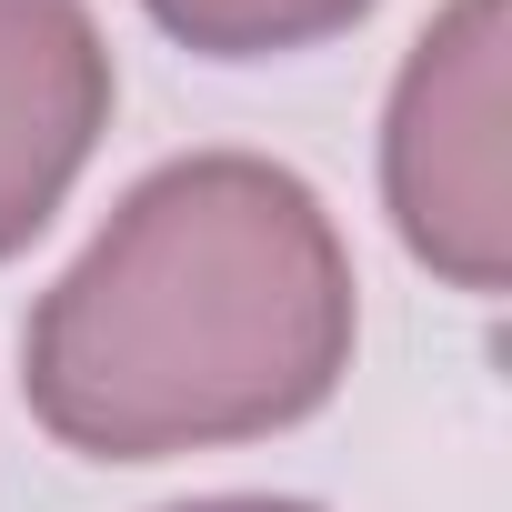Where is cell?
<instances>
[{
	"label": "cell",
	"instance_id": "obj_5",
	"mask_svg": "<svg viewBox=\"0 0 512 512\" xmlns=\"http://www.w3.org/2000/svg\"><path fill=\"white\" fill-rule=\"evenodd\" d=\"M161 512H322V502H292V492H201V502H161Z\"/></svg>",
	"mask_w": 512,
	"mask_h": 512
},
{
	"label": "cell",
	"instance_id": "obj_2",
	"mask_svg": "<svg viewBox=\"0 0 512 512\" xmlns=\"http://www.w3.org/2000/svg\"><path fill=\"white\" fill-rule=\"evenodd\" d=\"M382 211L402 251L502 302L512 282V0H442L382 101Z\"/></svg>",
	"mask_w": 512,
	"mask_h": 512
},
{
	"label": "cell",
	"instance_id": "obj_4",
	"mask_svg": "<svg viewBox=\"0 0 512 512\" xmlns=\"http://www.w3.org/2000/svg\"><path fill=\"white\" fill-rule=\"evenodd\" d=\"M141 11L201 61H282V51H322L352 21H372V0H141Z\"/></svg>",
	"mask_w": 512,
	"mask_h": 512
},
{
	"label": "cell",
	"instance_id": "obj_3",
	"mask_svg": "<svg viewBox=\"0 0 512 512\" xmlns=\"http://www.w3.org/2000/svg\"><path fill=\"white\" fill-rule=\"evenodd\" d=\"M121 71L91 0H0V262L51 231L111 131Z\"/></svg>",
	"mask_w": 512,
	"mask_h": 512
},
{
	"label": "cell",
	"instance_id": "obj_1",
	"mask_svg": "<svg viewBox=\"0 0 512 512\" xmlns=\"http://www.w3.org/2000/svg\"><path fill=\"white\" fill-rule=\"evenodd\" d=\"M362 342L332 201L262 151L141 171L21 322V402L81 462H171L312 422Z\"/></svg>",
	"mask_w": 512,
	"mask_h": 512
}]
</instances>
